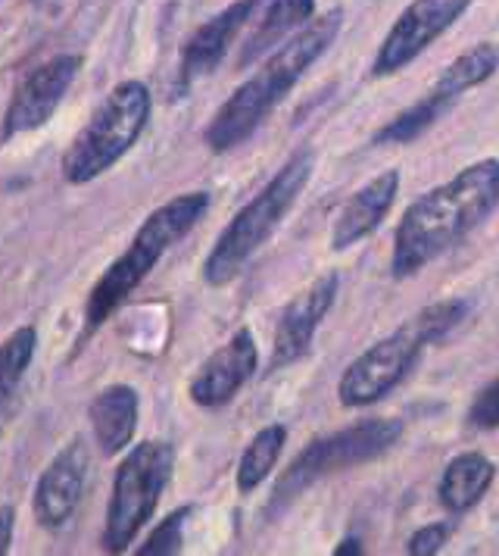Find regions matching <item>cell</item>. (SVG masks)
I'll list each match as a JSON object with an SVG mask.
<instances>
[{
  "label": "cell",
  "mask_w": 499,
  "mask_h": 556,
  "mask_svg": "<svg viewBox=\"0 0 499 556\" xmlns=\"http://www.w3.org/2000/svg\"><path fill=\"white\" fill-rule=\"evenodd\" d=\"M469 422L481 431L499 429V379L490 381V384L474 397L472 409H469Z\"/></svg>",
  "instance_id": "cb8c5ba5"
},
{
  "label": "cell",
  "mask_w": 499,
  "mask_h": 556,
  "mask_svg": "<svg viewBox=\"0 0 499 556\" xmlns=\"http://www.w3.org/2000/svg\"><path fill=\"white\" fill-rule=\"evenodd\" d=\"M499 70V45L494 41H481L472 51L456 56L444 70V76L437 78V85L431 88V94L444 98V101H456L459 94L472 91L477 85H484L490 76H497Z\"/></svg>",
  "instance_id": "d6986e66"
},
{
  "label": "cell",
  "mask_w": 499,
  "mask_h": 556,
  "mask_svg": "<svg viewBox=\"0 0 499 556\" xmlns=\"http://www.w3.org/2000/svg\"><path fill=\"white\" fill-rule=\"evenodd\" d=\"M38 348V331L31 326H23L20 331H13L3 344H0V409L13 397L16 384L23 381L25 369L35 356Z\"/></svg>",
  "instance_id": "7402d4cb"
},
{
  "label": "cell",
  "mask_w": 499,
  "mask_h": 556,
  "mask_svg": "<svg viewBox=\"0 0 499 556\" xmlns=\"http://www.w3.org/2000/svg\"><path fill=\"white\" fill-rule=\"evenodd\" d=\"M399 431H402V426L394 422V419H369V422H356L353 429L334 431L328 438L312 441L287 466L281 481L274 484L272 501L274 504H291L309 484L381 456L387 447L397 444Z\"/></svg>",
  "instance_id": "ba28073f"
},
{
  "label": "cell",
  "mask_w": 499,
  "mask_h": 556,
  "mask_svg": "<svg viewBox=\"0 0 499 556\" xmlns=\"http://www.w3.org/2000/svg\"><path fill=\"white\" fill-rule=\"evenodd\" d=\"M188 516H191L188 509H175L172 516H166L156 529L150 531V538L135 556H181Z\"/></svg>",
  "instance_id": "603a6c76"
},
{
  "label": "cell",
  "mask_w": 499,
  "mask_h": 556,
  "mask_svg": "<svg viewBox=\"0 0 499 556\" xmlns=\"http://www.w3.org/2000/svg\"><path fill=\"white\" fill-rule=\"evenodd\" d=\"M209 206V194L206 191H194V194H181L166 206L153 210L144 226L138 228L135 241L128 244V251L103 273L98 288L88 298V309H85V334L94 331L128 301V294L150 276V269L163 260V253L172 248L178 238H184L191 228L197 226V219Z\"/></svg>",
  "instance_id": "277c9868"
},
{
  "label": "cell",
  "mask_w": 499,
  "mask_h": 556,
  "mask_svg": "<svg viewBox=\"0 0 499 556\" xmlns=\"http://www.w3.org/2000/svg\"><path fill=\"white\" fill-rule=\"evenodd\" d=\"M465 316H469L465 301H437V304L424 306L402 329L381 338L366 354L349 363L337 384L341 404L372 406L381 397H387L399 381L415 369L424 348L449 334Z\"/></svg>",
  "instance_id": "3957f363"
},
{
  "label": "cell",
  "mask_w": 499,
  "mask_h": 556,
  "mask_svg": "<svg viewBox=\"0 0 499 556\" xmlns=\"http://www.w3.org/2000/svg\"><path fill=\"white\" fill-rule=\"evenodd\" d=\"M334 556H366V551H362V544H359L356 538H347V541H341V544H337Z\"/></svg>",
  "instance_id": "4316f807"
},
{
  "label": "cell",
  "mask_w": 499,
  "mask_h": 556,
  "mask_svg": "<svg viewBox=\"0 0 499 556\" xmlns=\"http://www.w3.org/2000/svg\"><path fill=\"white\" fill-rule=\"evenodd\" d=\"M447 106L449 101L437 98V94H427V98L415 101L412 106H406L397 119H391L387 126L374 135V141L378 144H409V141H415L419 135H424L427 128L434 126L447 113Z\"/></svg>",
  "instance_id": "44dd1931"
},
{
  "label": "cell",
  "mask_w": 499,
  "mask_h": 556,
  "mask_svg": "<svg viewBox=\"0 0 499 556\" xmlns=\"http://www.w3.org/2000/svg\"><path fill=\"white\" fill-rule=\"evenodd\" d=\"M499 206V160L487 156L437 185L412 203L394 235L391 273L415 276L422 266L452 251Z\"/></svg>",
  "instance_id": "6da1fadb"
},
{
  "label": "cell",
  "mask_w": 499,
  "mask_h": 556,
  "mask_svg": "<svg viewBox=\"0 0 499 556\" xmlns=\"http://www.w3.org/2000/svg\"><path fill=\"white\" fill-rule=\"evenodd\" d=\"M399 194V173L387 169L372 181H366L353 198H349L337 219H334V231H331V248L334 251H347L353 244L366 241L374 228L387 219V213L394 210V201Z\"/></svg>",
  "instance_id": "9a60e30c"
},
{
  "label": "cell",
  "mask_w": 499,
  "mask_h": 556,
  "mask_svg": "<svg viewBox=\"0 0 499 556\" xmlns=\"http://www.w3.org/2000/svg\"><path fill=\"white\" fill-rule=\"evenodd\" d=\"M472 7V0H412L391 31L384 35L381 48L374 53L372 76H397L412 60H419L444 31L462 20V13Z\"/></svg>",
  "instance_id": "9c48e42d"
},
{
  "label": "cell",
  "mask_w": 499,
  "mask_h": 556,
  "mask_svg": "<svg viewBox=\"0 0 499 556\" xmlns=\"http://www.w3.org/2000/svg\"><path fill=\"white\" fill-rule=\"evenodd\" d=\"M256 363H259V354H256V341L250 329L234 331V338L197 369V376L191 381V401L206 409L225 406L256 372Z\"/></svg>",
  "instance_id": "7c38bea8"
},
{
  "label": "cell",
  "mask_w": 499,
  "mask_h": 556,
  "mask_svg": "<svg viewBox=\"0 0 499 556\" xmlns=\"http://www.w3.org/2000/svg\"><path fill=\"white\" fill-rule=\"evenodd\" d=\"M13 522H16L13 506H0V556H7L13 544Z\"/></svg>",
  "instance_id": "484cf974"
},
{
  "label": "cell",
  "mask_w": 499,
  "mask_h": 556,
  "mask_svg": "<svg viewBox=\"0 0 499 556\" xmlns=\"http://www.w3.org/2000/svg\"><path fill=\"white\" fill-rule=\"evenodd\" d=\"M98 447L106 456L123 454L138 429V394L128 384L103 388L88 409Z\"/></svg>",
  "instance_id": "2e32d148"
},
{
  "label": "cell",
  "mask_w": 499,
  "mask_h": 556,
  "mask_svg": "<svg viewBox=\"0 0 499 556\" xmlns=\"http://www.w3.org/2000/svg\"><path fill=\"white\" fill-rule=\"evenodd\" d=\"M337 276L328 273V276L316 278L303 294H297L291 304L284 306L281 319H278V329H274V348H272V366H291L294 359L306 356V351L312 348V338L316 329L324 319V313L331 309L334 298H337Z\"/></svg>",
  "instance_id": "8fae6325"
},
{
  "label": "cell",
  "mask_w": 499,
  "mask_h": 556,
  "mask_svg": "<svg viewBox=\"0 0 499 556\" xmlns=\"http://www.w3.org/2000/svg\"><path fill=\"white\" fill-rule=\"evenodd\" d=\"M175 466L172 444L166 441H144L135 451H128L116 469L113 497L106 506L103 522V554L119 556L131 547L138 531L144 529L159 504V494L166 491Z\"/></svg>",
  "instance_id": "52a82bcc"
},
{
  "label": "cell",
  "mask_w": 499,
  "mask_h": 556,
  "mask_svg": "<svg viewBox=\"0 0 499 556\" xmlns=\"http://www.w3.org/2000/svg\"><path fill=\"white\" fill-rule=\"evenodd\" d=\"M494 476H497V469L484 454H459L444 469L437 497L449 513H465L474 504H481V497L494 484Z\"/></svg>",
  "instance_id": "ac0fdd59"
},
{
  "label": "cell",
  "mask_w": 499,
  "mask_h": 556,
  "mask_svg": "<svg viewBox=\"0 0 499 556\" xmlns=\"http://www.w3.org/2000/svg\"><path fill=\"white\" fill-rule=\"evenodd\" d=\"M284 441H287L284 426H266L263 431H256V438L250 441L241 463H238V491L241 494L256 491L263 481L269 479L278 456L284 451Z\"/></svg>",
  "instance_id": "ffe728a7"
},
{
  "label": "cell",
  "mask_w": 499,
  "mask_h": 556,
  "mask_svg": "<svg viewBox=\"0 0 499 556\" xmlns=\"http://www.w3.org/2000/svg\"><path fill=\"white\" fill-rule=\"evenodd\" d=\"M81 70V56L78 53H56L48 63H41L38 70H31L20 81L13 101L7 106L3 116V138H16L23 131H35L48 123L56 113L60 101L66 98V91L73 88L75 76Z\"/></svg>",
  "instance_id": "30bf717a"
},
{
  "label": "cell",
  "mask_w": 499,
  "mask_h": 556,
  "mask_svg": "<svg viewBox=\"0 0 499 556\" xmlns=\"http://www.w3.org/2000/svg\"><path fill=\"white\" fill-rule=\"evenodd\" d=\"M312 169H316V153H294L274 173L272 181L225 226L219 241L213 244V251H209L206 263H203V278L209 285L231 281L244 269V263H247L250 256L272 238L274 228L281 226V219L291 213V206L306 191V185L312 178Z\"/></svg>",
  "instance_id": "5b68a950"
},
{
  "label": "cell",
  "mask_w": 499,
  "mask_h": 556,
  "mask_svg": "<svg viewBox=\"0 0 499 556\" xmlns=\"http://www.w3.org/2000/svg\"><path fill=\"white\" fill-rule=\"evenodd\" d=\"M316 16V0H266L256 26L244 41V51L238 66H247L253 60H259L263 53L274 51L284 45V38L294 31V28L312 23Z\"/></svg>",
  "instance_id": "e0dca14e"
},
{
  "label": "cell",
  "mask_w": 499,
  "mask_h": 556,
  "mask_svg": "<svg viewBox=\"0 0 499 556\" xmlns=\"http://www.w3.org/2000/svg\"><path fill=\"white\" fill-rule=\"evenodd\" d=\"M449 541V526L447 522H431V526H424L419 529L412 538H409V544H406V551L409 556H437L444 551V544Z\"/></svg>",
  "instance_id": "d4e9b609"
},
{
  "label": "cell",
  "mask_w": 499,
  "mask_h": 556,
  "mask_svg": "<svg viewBox=\"0 0 499 556\" xmlns=\"http://www.w3.org/2000/svg\"><path fill=\"white\" fill-rule=\"evenodd\" d=\"M85 476H88V454L85 444L75 438L63 454L53 456V463L35 484V519L44 529H60L69 522L85 491Z\"/></svg>",
  "instance_id": "4fadbf2b"
},
{
  "label": "cell",
  "mask_w": 499,
  "mask_h": 556,
  "mask_svg": "<svg viewBox=\"0 0 499 556\" xmlns=\"http://www.w3.org/2000/svg\"><path fill=\"white\" fill-rule=\"evenodd\" d=\"M150 119V91L144 81L116 85L88 126L75 135L69 151L63 156V176L73 185L94 181L113 163H119L131 144L141 138Z\"/></svg>",
  "instance_id": "8992f818"
},
{
  "label": "cell",
  "mask_w": 499,
  "mask_h": 556,
  "mask_svg": "<svg viewBox=\"0 0 499 556\" xmlns=\"http://www.w3.org/2000/svg\"><path fill=\"white\" fill-rule=\"evenodd\" d=\"M256 10H259V0H238L231 7H225L222 13L213 16L209 23H203L181 48V66H178L181 81L191 85L194 78L209 76L222 63L231 41L238 38L241 28L247 26Z\"/></svg>",
  "instance_id": "5bb4252c"
},
{
  "label": "cell",
  "mask_w": 499,
  "mask_h": 556,
  "mask_svg": "<svg viewBox=\"0 0 499 556\" xmlns=\"http://www.w3.org/2000/svg\"><path fill=\"white\" fill-rule=\"evenodd\" d=\"M341 23H344V13L331 10L319 20H312L306 28H299L297 35H291L281 48H274L269 60L256 70V76H250L209 119L206 135H203L209 151L228 153L241 141H247L259 123L291 94V88L303 78V73L334 45Z\"/></svg>",
  "instance_id": "7a4b0ae2"
}]
</instances>
